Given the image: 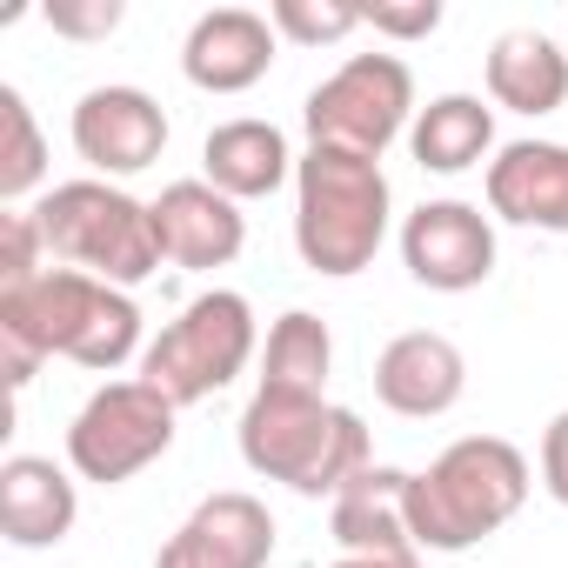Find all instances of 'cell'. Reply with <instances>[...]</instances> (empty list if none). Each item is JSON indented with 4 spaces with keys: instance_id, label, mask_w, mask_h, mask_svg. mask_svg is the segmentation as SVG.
Instances as JSON below:
<instances>
[{
    "instance_id": "1",
    "label": "cell",
    "mask_w": 568,
    "mask_h": 568,
    "mask_svg": "<svg viewBox=\"0 0 568 568\" xmlns=\"http://www.w3.org/2000/svg\"><path fill=\"white\" fill-rule=\"evenodd\" d=\"M134 348H141V308L114 281H94L81 267H48L28 288H0V368H8L14 395L34 382L48 355L114 375Z\"/></svg>"
},
{
    "instance_id": "2",
    "label": "cell",
    "mask_w": 568,
    "mask_h": 568,
    "mask_svg": "<svg viewBox=\"0 0 568 568\" xmlns=\"http://www.w3.org/2000/svg\"><path fill=\"white\" fill-rule=\"evenodd\" d=\"M528 455L501 435H462L448 442L415 481H408V535L415 548L462 555L508 528L528 501Z\"/></svg>"
},
{
    "instance_id": "3",
    "label": "cell",
    "mask_w": 568,
    "mask_h": 568,
    "mask_svg": "<svg viewBox=\"0 0 568 568\" xmlns=\"http://www.w3.org/2000/svg\"><path fill=\"white\" fill-rule=\"evenodd\" d=\"M241 462L281 488H295L308 501H335L362 468H368V428L355 408L328 395H267L241 408Z\"/></svg>"
},
{
    "instance_id": "4",
    "label": "cell",
    "mask_w": 568,
    "mask_h": 568,
    "mask_svg": "<svg viewBox=\"0 0 568 568\" xmlns=\"http://www.w3.org/2000/svg\"><path fill=\"white\" fill-rule=\"evenodd\" d=\"M388 214H395V194L382 161L348 148H308L295 161V247L315 274L348 281L375 267L388 241Z\"/></svg>"
},
{
    "instance_id": "5",
    "label": "cell",
    "mask_w": 568,
    "mask_h": 568,
    "mask_svg": "<svg viewBox=\"0 0 568 568\" xmlns=\"http://www.w3.org/2000/svg\"><path fill=\"white\" fill-rule=\"evenodd\" d=\"M34 221L48 234V261L81 267L94 281H114V288H134V281H148L161 267L148 201H134L114 181H94V174L88 181H61V187L41 194Z\"/></svg>"
},
{
    "instance_id": "6",
    "label": "cell",
    "mask_w": 568,
    "mask_h": 568,
    "mask_svg": "<svg viewBox=\"0 0 568 568\" xmlns=\"http://www.w3.org/2000/svg\"><path fill=\"white\" fill-rule=\"evenodd\" d=\"M247 362H254V308H247V295L207 288L141 348V382L161 388L174 408H194V402L221 395Z\"/></svg>"
},
{
    "instance_id": "7",
    "label": "cell",
    "mask_w": 568,
    "mask_h": 568,
    "mask_svg": "<svg viewBox=\"0 0 568 568\" xmlns=\"http://www.w3.org/2000/svg\"><path fill=\"white\" fill-rule=\"evenodd\" d=\"M415 74L402 54H355L342 61L302 108V128H308V148H348V154H368L382 161L395 148V134L415 128Z\"/></svg>"
},
{
    "instance_id": "8",
    "label": "cell",
    "mask_w": 568,
    "mask_h": 568,
    "mask_svg": "<svg viewBox=\"0 0 568 568\" xmlns=\"http://www.w3.org/2000/svg\"><path fill=\"white\" fill-rule=\"evenodd\" d=\"M174 415H181V408H174L161 388H148L141 375H134V382H101V388L81 402L74 428H68V462H74V475H81V481H101V488L134 481L148 462H161V455L174 448Z\"/></svg>"
},
{
    "instance_id": "9",
    "label": "cell",
    "mask_w": 568,
    "mask_h": 568,
    "mask_svg": "<svg viewBox=\"0 0 568 568\" xmlns=\"http://www.w3.org/2000/svg\"><path fill=\"white\" fill-rule=\"evenodd\" d=\"M402 267L435 295H468L495 274V221L475 201H422L402 221Z\"/></svg>"
},
{
    "instance_id": "10",
    "label": "cell",
    "mask_w": 568,
    "mask_h": 568,
    "mask_svg": "<svg viewBox=\"0 0 568 568\" xmlns=\"http://www.w3.org/2000/svg\"><path fill=\"white\" fill-rule=\"evenodd\" d=\"M68 134H74V154L94 168V181H128V174H141V168L161 161V148H168V114H161V101H154L148 88L108 81V88H88V94L74 101Z\"/></svg>"
},
{
    "instance_id": "11",
    "label": "cell",
    "mask_w": 568,
    "mask_h": 568,
    "mask_svg": "<svg viewBox=\"0 0 568 568\" xmlns=\"http://www.w3.org/2000/svg\"><path fill=\"white\" fill-rule=\"evenodd\" d=\"M274 555V515L247 488H221L194 501V515L161 541L154 568H267Z\"/></svg>"
},
{
    "instance_id": "12",
    "label": "cell",
    "mask_w": 568,
    "mask_h": 568,
    "mask_svg": "<svg viewBox=\"0 0 568 568\" xmlns=\"http://www.w3.org/2000/svg\"><path fill=\"white\" fill-rule=\"evenodd\" d=\"M148 214H154V247H161V261H174V267L207 274V267H227V261L247 247V214H241V201H227V194L207 187V181H168L161 201H148Z\"/></svg>"
},
{
    "instance_id": "13",
    "label": "cell",
    "mask_w": 568,
    "mask_h": 568,
    "mask_svg": "<svg viewBox=\"0 0 568 568\" xmlns=\"http://www.w3.org/2000/svg\"><path fill=\"white\" fill-rule=\"evenodd\" d=\"M274 21L254 14V8H207L187 41H181V74L201 88V94H247L254 81H267L274 68Z\"/></svg>"
},
{
    "instance_id": "14",
    "label": "cell",
    "mask_w": 568,
    "mask_h": 568,
    "mask_svg": "<svg viewBox=\"0 0 568 568\" xmlns=\"http://www.w3.org/2000/svg\"><path fill=\"white\" fill-rule=\"evenodd\" d=\"M462 388H468V362H462V348H455L448 335H435V328H408V335H395V342L375 355V395H382V408H395V415H408V422L448 415V408L462 402Z\"/></svg>"
},
{
    "instance_id": "15",
    "label": "cell",
    "mask_w": 568,
    "mask_h": 568,
    "mask_svg": "<svg viewBox=\"0 0 568 568\" xmlns=\"http://www.w3.org/2000/svg\"><path fill=\"white\" fill-rule=\"evenodd\" d=\"M488 214L535 234H568V141H508L488 161Z\"/></svg>"
},
{
    "instance_id": "16",
    "label": "cell",
    "mask_w": 568,
    "mask_h": 568,
    "mask_svg": "<svg viewBox=\"0 0 568 568\" xmlns=\"http://www.w3.org/2000/svg\"><path fill=\"white\" fill-rule=\"evenodd\" d=\"M81 495L68 481V468H54L48 455H8L0 462V528L14 548H61L74 535Z\"/></svg>"
},
{
    "instance_id": "17",
    "label": "cell",
    "mask_w": 568,
    "mask_h": 568,
    "mask_svg": "<svg viewBox=\"0 0 568 568\" xmlns=\"http://www.w3.org/2000/svg\"><path fill=\"white\" fill-rule=\"evenodd\" d=\"M408 468H382L368 462L335 501H328V528L342 541V555H408Z\"/></svg>"
},
{
    "instance_id": "18",
    "label": "cell",
    "mask_w": 568,
    "mask_h": 568,
    "mask_svg": "<svg viewBox=\"0 0 568 568\" xmlns=\"http://www.w3.org/2000/svg\"><path fill=\"white\" fill-rule=\"evenodd\" d=\"M201 168H207L201 181L221 187L227 201H261V194H274L295 174V154H288V134H281L274 121L241 114V121H221L201 141Z\"/></svg>"
},
{
    "instance_id": "19",
    "label": "cell",
    "mask_w": 568,
    "mask_h": 568,
    "mask_svg": "<svg viewBox=\"0 0 568 568\" xmlns=\"http://www.w3.org/2000/svg\"><path fill=\"white\" fill-rule=\"evenodd\" d=\"M488 101L508 114H555L568 101V54L535 28H508L488 48Z\"/></svg>"
},
{
    "instance_id": "20",
    "label": "cell",
    "mask_w": 568,
    "mask_h": 568,
    "mask_svg": "<svg viewBox=\"0 0 568 568\" xmlns=\"http://www.w3.org/2000/svg\"><path fill=\"white\" fill-rule=\"evenodd\" d=\"M408 148L428 174H468L495 154V108L481 94H435L415 114Z\"/></svg>"
},
{
    "instance_id": "21",
    "label": "cell",
    "mask_w": 568,
    "mask_h": 568,
    "mask_svg": "<svg viewBox=\"0 0 568 568\" xmlns=\"http://www.w3.org/2000/svg\"><path fill=\"white\" fill-rule=\"evenodd\" d=\"M328 368H335V335L322 315L288 308L267 328V348H261V388L267 395H328Z\"/></svg>"
},
{
    "instance_id": "22",
    "label": "cell",
    "mask_w": 568,
    "mask_h": 568,
    "mask_svg": "<svg viewBox=\"0 0 568 568\" xmlns=\"http://www.w3.org/2000/svg\"><path fill=\"white\" fill-rule=\"evenodd\" d=\"M48 181V134L21 88H0V201H21Z\"/></svg>"
},
{
    "instance_id": "23",
    "label": "cell",
    "mask_w": 568,
    "mask_h": 568,
    "mask_svg": "<svg viewBox=\"0 0 568 568\" xmlns=\"http://www.w3.org/2000/svg\"><path fill=\"white\" fill-rule=\"evenodd\" d=\"M267 21H274V34H281V41H295V48L348 41L355 28H368L355 0H274V8H267Z\"/></svg>"
},
{
    "instance_id": "24",
    "label": "cell",
    "mask_w": 568,
    "mask_h": 568,
    "mask_svg": "<svg viewBox=\"0 0 568 568\" xmlns=\"http://www.w3.org/2000/svg\"><path fill=\"white\" fill-rule=\"evenodd\" d=\"M0 288H28V281H41L48 274V234H41V221H34V207H8L0 214Z\"/></svg>"
},
{
    "instance_id": "25",
    "label": "cell",
    "mask_w": 568,
    "mask_h": 568,
    "mask_svg": "<svg viewBox=\"0 0 568 568\" xmlns=\"http://www.w3.org/2000/svg\"><path fill=\"white\" fill-rule=\"evenodd\" d=\"M362 21L388 41H428L442 28V0H408V8H362Z\"/></svg>"
},
{
    "instance_id": "26",
    "label": "cell",
    "mask_w": 568,
    "mask_h": 568,
    "mask_svg": "<svg viewBox=\"0 0 568 568\" xmlns=\"http://www.w3.org/2000/svg\"><path fill=\"white\" fill-rule=\"evenodd\" d=\"M121 0H94V8H48V28L68 34V41H108L121 28Z\"/></svg>"
},
{
    "instance_id": "27",
    "label": "cell",
    "mask_w": 568,
    "mask_h": 568,
    "mask_svg": "<svg viewBox=\"0 0 568 568\" xmlns=\"http://www.w3.org/2000/svg\"><path fill=\"white\" fill-rule=\"evenodd\" d=\"M541 488L568 508V408L541 428Z\"/></svg>"
},
{
    "instance_id": "28",
    "label": "cell",
    "mask_w": 568,
    "mask_h": 568,
    "mask_svg": "<svg viewBox=\"0 0 568 568\" xmlns=\"http://www.w3.org/2000/svg\"><path fill=\"white\" fill-rule=\"evenodd\" d=\"M335 568H428V561L408 548V555H342Z\"/></svg>"
}]
</instances>
